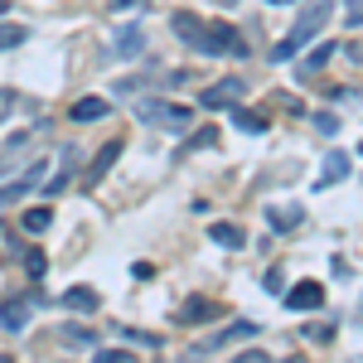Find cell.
<instances>
[{"label": "cell", "instance_id": "obj_1", "mask_svg": "<svg viewBox=\"0 0 363 363\" xmlns=\"http://www.w3.org/2000/svg\"><path fill=\"white\" fill-rule=\"evenodd\" d=\"M330 10H335L330 0H306V10H301V20H296V29H291V34H286V39L277 44V49H272V63H277V68H281V63H291L301 44H310V39H315L320 29L330 25Z\"/></svg>", "mask_w": 363, "mask_h": 363}, {"label": "cell", "instance_id": "obj_2", "mask_svg": "<svg viewBox=\"0 0 363 363\" xmlns=\"http://www.w3.org/2000/svg\"><path fill=\"white\" fill-rule=\"evenodd\" d=\"M136 116L145 121V126H155V131H169V136H184V131H189V121H194V112H189V107H174V102H165V97L140 102Z\"/></svg>", "mask_w": 363, "mask_h": 363}, {"label": "cell", "instance_id": "obj_3", "mask_svg": "<svg viewBox=\"0 0 363 363\" xmlns=\"http://www.w3.org/2000/svg\"><path fill=\"white\" fill-rule=\"evenodd\" d=\"M194 49L199 54H247L242 49V34L233 25H223V20H213V25H199V34H194Z\"/></svg>", "mask_w": 363, "mask_h": 363}, {"label": "cell", "instance_id": "obj_4", "mask_svg": "<svg viewBox=\"0 0 363 363\" xmlns=\"http://www.w3.org/2000/svg\"><path fill=\"white\" fill-rule=\"evenodd\" d=\"M242 102V78H218V83L203 92V112H218V107H238Z\"/></svg>", "mask_w": 363, "mask_h": 363}, {"label": "cell", "instance_id": "obj_5", "mask_svg": "<svg viewBox=\"0 0 363 363\" xmlns=\"http://www.w3.org/2000/svg\"><path fill=\"white\" fill-rule=\"evenodd\" d=\"M286 306H291V310H315V306H325V286H320V281H301V286H291Z\"/></svg>", "mask_w": 363, "mask_h": 363}, {"label": "cell", "instance_id": "obj_6", "mask_svg": "<svg viewBox=\"0 0 363 363\" xmlns=\"http://www.w3.org/2000/svg\"><path fill=\"white\" fill-rule=\"evenodd\" d=\"M25 325H29L25 301H5V306H0V330H5V335H25Z\"/></svg>", "mask_w": 363, "mask_h": 363}, {"label": "cell", "instance_id": "obj_7", "mask_svg": "<svg viewBox=\"0 0 363 363\" xmlns=\"http://www.w3.org/2000/svg\"><path fill=\"white\" fill-rule=\"evenodd\" d=\"M267 223L281 228V233H286V228H301L306 223V208H296V203H272V208H267Z\"/></svg>", "mask_w": 363, "mask_h": 363}, {"label": "cell", "instance_id": "obj_8", "mask_svg": "<svg viewBox=\"0 0 363 363\" xmlns=\"http://www.w3.org/2000/svg\"><path fill=\"white\" fill-rule=\"evenodd\" d=\"M339 179H349V155H344V150H335V155L325 160L320 179H315V189H330V184H339Z\"/></svg>", "mask_w": 363, "mask_h": 363}, {"label": "cell", "instance_id": "obj_9", "mask_svg": "<svg viewBox=\"0 0 363 363\" xmlns=\"http://www.w3.org/2000/svg\"><path fill=\"white\" fill-rule=\"evenodd\" d=\"M107 112H112L107 97H78V102H73V121H102Z\"/></svg>", "mask_w": 363, "mask_h": 363}, {"label": "cell", "instance_id": "obj_10", "mask_svg": "<svg viewBox=\"0 0 363 363\" xmlns=\"http://www.w3.org/2000/svg\"><path fill=\"white\" fill-rule=\"evenodd\" d=\"M44 165H49V160H34V165H29V174H25V179H15L10 189H0V208H5V203H15V199H25V189H29V184H34V179H39V174H44Z\"/></svg>", "mask_w": 363, "mask_h": 363}, {"label": "cell", "instance_id": "obj_11", "mask_svg": "<svg viewBox=\"0 0 363 363\" xmlns=\"http://www.w3.org/2000/svg\"><path fill=\"white\" fill-rule=\"evenodd\" d=\"M116 155H121V145H116V140H107V145L97 150V160H92V169H87V184H97V179H102V174L112 169V160H116Z\"/></svg>", "mask_w": 363, "mask_h": 363}, {"label": "cell", "instance_id": "obj_12", "mask_svg": "<svg viewBox=\"0 0 363 363\" xmlns=\"http://www.w3.org/2000/svg\"><path fill=\"white\" fill-rule=\"evenodd\" d=\"M208 238H213L218 247H242V242H247L242 228H233V223H213V228H208Z\"/></svg>", "mask_w": 363, "mask_h": 363}, {"label": "cell", "instance_id": "obj_13", "mask_svg": "<svg viewBox=\"0 0 363 363\" xmlns=\"http://www.w3.org/2000/svg\"><path fill=\"white\" fill-rule=\"evenodd\" d=\"M63 306H68V310H97V291H87V286H73V291L63 296Z\"/></svg>", "mask_w": 363, "mask_h": 363}, {"label": "cell", "instance_id": "obj_14", "mask_svg": "<svg viewBox=\"0 0 363 363\" xmlns=\"http://www.w3.org/2000/svg\"><path fill=\"white\" fill-rule=\"evenodd\" d=\"M140 44H145V39H140V29H126V34L116 39L112 54H116V58H136V54H140Z\"/></svg>", "mask_w": 363, "mask_h": 363}, {"label": "cell", "instance_id": "obj_15", "mask_svg": "<svg viewBox=\"0 0 363 363\" xmlns=\"http://www.w3.org/2000/svg\"><path fill=\"white\" fill-rule=\"evenodd\" d=\"M233 121H238L242 131H252V136H262V131H267V121H262L257 112H242V102H238V112H233Z\"/></svg>", "mask_w": 363, "mask_h": 363}, {"label": "cell", "instance_id": "obj_16", "mask_svg": "<svg viewBox=\"0 0 363 363\" xmlns=\"http://www.w3.org/2000/svg\"><path fill=\"white\" fill-rule=\"evenodd\" d=\"M25 39H29V34L20 25H0V49H20Z\"/></svg>", "mask_w": 363, "mask_h": 363}, {"label": "cell", "instance_id": "obj_17", "mask_svg": "<svg viewBox=\"0 0 363 363\" xmlns=\"http://www.w3.org/2000/svg\"><path fill=\"white\" fill-rule=\"evenodd\" d=\"M174 34H179V39H194V34H199V20L179 10V15H174Z\"/></svg>", "mask_w": 363, "mask_h": 363}, {"label": "cell", "instance_id": "obj_18", "mask_svg": "<svg viewBox=\"0 0 363 363\" xmlns=\"http://www.w3.org/2000/svg\"><path fill=\"white\" fill-rule=\"evenodd\" d=\"M49 218H54L49 208H29V213H25V228H29V233H44V228H49Z\"/></svg>", "mask_w": 363, "mask_h": 363}, {"label": "cell", "instance_id": "obj_19", "mask_svg": "<svg viewBox=\"0 0 363 363\" xmlns=\"http://www.w3.org/2000/svg\"><path fill=\"white\" fill-rule=\"evenodd\" d=\"M344 25H349V29L363 25V0H344Z\"/></svg>", "mask_w": 363, "mask_h": 363}, {"label": "cell", "instance_id": "obj_20", "mask_svg": "<svg viewBox=\"0 0 363 363\" xmlns=\"http://www.w3.org/2000/svg\"><path fill=\"white\" fill-rule=\"evenodd\" d=\"M97 363H136V354H131V349H102Z\"/></svg>", "mask_w": 363, "mask_h": 363}, {"label": "cell", "instance_id": "obj_21", "mask_svg": "<svg viewBox=\"0 0 363 363\" xmlns=\"http://www.w3.org/2000/svg\"><path fill=\"white\" fill-rule=\"evenodd\" d=\"M335 49H339V44H315V54H310V63H306V68H325Z\"/></svg>", "mask_w": 363, "mask_h": 363}, {"label": "cell", "instance_id": "obj_22", "mask_svg": "<svg viewBox=\"0 0 363 363\" xmlns=\"http://www.w3.org/2000/svg\"><path fill=\"white\" fill-rule=\"evenodd\" d=\"M10 112H15V92H10V87H0V121H5Z\"/></svg>", "mask_w": 363, "mask_h": 363}, {"label": "cell", "instance_id": "obj_23", "mask_svg": "<svg viewBox=\"0 0 363 363\" xmlns=\"http://www.w3.org/2000/svg\"><path fill=\"white\" fill-rule=\"evenodd\" d=\"M281 286H286V277H281V267H272V272H267V291L281 296Z\"/></svg>", "mask_w": 363, "mask_h": 363}, {"label": "cell", "instance_id": "obj_24", "mask_svg": "<svg viewBox=\"0 0 363 363\" xmlns=\"http://www.w3.org/2000/svg\"><path fill=\"white\" fill-rule=\"evenodd\" d=\"M315 126H320L325 136H335V131H339V121H335V116H330V112H325V116H315Z\"/></svg>", "mask_w": 363, "mask_h": 363}, {"label": "cell", "instance_id": "obj_25", "mask_svg": "<svg viewBox=\"0 0 363 363\" xmlns=\"http://www.w3.org/2000/svg\"><path fill=\"white\" fill-rule=\"evenodd\" d=\"M25 267H29V277H44V257H39V252H29Z\"/></svg>", "mask_w": 363, "mask_h": 363}, {"label": "cell", "instance_id": "obj_26", "mask_svg": "<svg viewBox=\"0 0 363 363\" xmlns=\"http://www.w3.org/2000/svg\"><path fill=\"white\" fill-rule=\"evenodd\" d=\"M136 5H145V0H112V10H116V15H126V10H136Z\"/></svg>", "mask_w": 363, "mask_h": 363}, {"label": "cell", "instance_id": "obj_27", "mask_svg": "<svg viewBox=\"0 0 363 363\" xmlns=\"http://www.w3.org/2000/svg\"><path fill=\"white\" fill-rule=\"evenodd\" d=\"M272 5H291V0H272Z\"/></svg>", "mask_w": 363, "mask_h": 363}, {"label": "cell", "instance_id": "obj_28", "mask_svg": "<svg viewBox=\"0 0 363 363\" xmlns=\"http://www.w3.org/2000/svg\"><path fill=\"white\" fill-rule=\"evenodd\" d=\"M359 325H363V306H359Z\"/></svg>", "mask_w": 363, "mask_h": 363}]
</instances>
